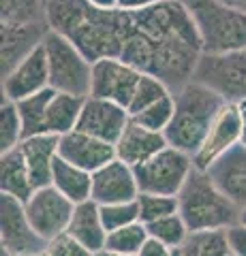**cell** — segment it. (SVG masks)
<instances>
[{"label": "cell", "mask_w": 246, "mask_h": 256, "mask_svg": "<svg viewBox=\"0 0 246 256\" xmlns=\"http://www.w3.org/2000/svg\"><path fill=\"white\" fill-rule=\"evenodd\" d=\"M101 207V205H99ZM101 218L105 224L107 233L118 230L122 226H129V224L139 222V207L137 201L131 203H116V205H103L101 207Z\"/></svg>", "instance_id": "cell-34"}, {"label": "cell", "mask_w": 246, "mask_h": 256, "mask_svg": "<svg viewBox=\"0 0 246 256\" xmlns=\"http://www.w3.org/2000/svg\"><path fill=\"white\" fill-rule=\"evenodd\" d=\"M205 173L220 188V192L242 210L246 205V146L240 143L231 148Z\"/></svg>", "instance_id": "cell-19"}, {"label": "cell", "mask_w": 246, "mask_h": 256, "mask_svg": "<svg viewBox=\"0 0 246 256\" xmlns=\"http://www.w3.org/2000/svg\"><path fill=\"white\" fill-rule=\"evenodd\" d=\"M24 210H26L28 220L39 237L50 242V239L67 233L75 205L67 196H62L54 186H45L37 188L28 196V201L24 203Z\"/></svg>", "instance_id": "cell-10"}, {"label": "cell", "mask_w": 246, "mask_h": 256, "mask_svg": "<svg viewBox=\"0 0 246 256\" xmlns=\"http://www.w3.org/2000/svg\"><path fill=\"white\" fill-rule=\"evenodd\" d=\"M58 146H60V137L47 132L26 137L18 146L24 160H26L35 188L52 186V171H54V162L58 158Z\"/></svg>", "instance_id": "cell-20"}, {"label": "cell", "mask_w": 246, "mask_h": 256, "mask_svg": "<svg viewBox=\"0 0 246 256\" xmlns=\"http://www.w3.org/2000/svg\"><path fill=\"white\" fill-rule=\"evenodd\" d=\"M171 254V248H167L165 244L156 242V239L148 237L146 244L141 246V250L137 252V256H169Z\"/></svg>", "instance_id": "cell-37"}, {"label": "cell", "mask_w": 246, "mask_h": 256, "mask_svg": "<svg viewBox=\"0 0 246 256\" xmlns=\"http://www.w3.org/2000/svg\"><path fill=\"white\" fill-rule=\"evenodd\" d=\"M146 228H148L150 237L165 244L167 248H171V250H176V248H180L184 244L188 233H190L186 222L182 220L180 214H171V216H165L161 220H154V222L146 224Z\"/></svg>", "instance_id": "cell-29"}, {"label": "cell", "mask_w": 246, "mask_h": 256, "mask_svg": "<svg viewBox=\"0 0 246 256\" xmlns=\"http://www.w3.org/2000/svg\"><path fill=\"white\" fill-rule=\"evenodd\" d=\"M92 256H122V254H114V252H107V250H101L97 254H92Z\"/></svg>", "instance_id": "cell-42"}, {"label": "cell", "mask_w": 246, "mask_h": 256, "mask_svg": "<svg viewBox=\"0 0 246 256\" xmlns=\"http://www.w3.org/2000/svg\"><path fill=\"white\" fill-rule=\"evenodd\" d=\"M47 88H50V70H47V56L41 43L3 77V98L20 102Z\"/></svg>", "instance_id": "cell-14"}, {"label": "cell", "mask_w": 246, "mask_h": 256, "mask_svg": "<svg viewBox=\"0 0 246 256\" xmlns=\"http://www.w3.org/2000/svg\"><path fill=\"white\" fill-rule=\"evenodd\" d=\"M52 186L73 205L86 203L92 198V173L79 169L58 156L52 171Z\"/></svg>", "instance_id": "cell-24"}, {"label": "cell", "mask_w": 246, "mask_h": 256, "mask_svg": "<svg viewBox=\"0 0 246 256\" xmlns=\"http://www.w3.org/2000/svg\"><path fill=\"white\" fill-rule=\"evenodd\" d=\"M24 139V126L18 111V102L3 98L0 105V154L15 150Z\"/></svg>", "instance_id": "cell-30"}, {"label": "cell", "mask_w": 246, "mask_h": 256, "mask_svg": "<svg viewBox=\"0 0 246 256\" xmlns=\"http://www.w3.org/2000/svg\"><path fill=\"white\" fill-rule=\"evenodd\" d=\"M84 100H86L84 96L54 90V96L45 114V132L56 134V137H65V134L73 132L77 128L79 116H82Z\"/></svg>", "instance_id": "cell-23"}, {"label": "cell", "mask_w": 246, "mask_h": 256, "mask_svg": "<svg viewBox=\"0 0 246 256\" xmlns=\"http://www.w3.org/2000/svg\"><path fill=\"white\" fill-rule=\"evenodd\" d=\"M173 100H176V111L169 128L165 130V139L171 148L195 156L212 122L227 102L216 92L197 82H188L184 88L173 92Z\"/></svg>", "instance_id": "cell-3"}, {"label": "cell", "mask_w": 246, "mask_h": 256, "mask_svg": "<svg viewBox=\"0 0 246 256\" xmlns=\"http://www.w3.org/2000/svg\"><path fill=\"white\" fill-rule=\"evenodd\" d=\"M139 186L135 169L122 160H112L97 173H92V201L97 205H116L137 201Z\"/></svg>", "instance_id": "cell-15"}, {"label": "cell", "mask_w": 246, "mask_h": 256, "mask_svg": "<svg viewBox=\"0 0 246 256\" xmlns=\"http://www.w3.org/2000/svg\"><path fill=\"white\" fill-rule=\"evenodd\" d=\"M193 82L210 88L225 102L246 100V50L229 54H201Z\"/></svg>", "instance_id": "cell-8"}, {"label": "cell", "mask_w": 246, "mask_h": 256, "mask_svg": "<svg viewBox=\"0 0 246 256\" xmlns=\"http://www.w3.org/2000/svg\"><path fill=\"white\" fill-rule=\"evenodd\" d=\"M67 233L77 239L90 254H97L101 250H105V242H107V228L103 224L101 218V207L90 198L86 203L75 205L73 218L69 222Z\"/></svg>", "instance_id": "cell-21"}, {"label": "cell", "mask_w": 246, "mask_h": 256, "mask_svg": "<svg viewBox=\"0 0 246 256\" xmlns=\"http://www.w3.org/2000/svg\"><path fill=\"white\" fill-rule=\"evenodd\" d=\"M45 254L47 256H92L86 248L73 239L69 233H62L58 237H54L47 242L45 246Z\"/></svg>", "instance_id": "cell-35"}, {"label": "cell", "mask_w": 246, "mask_h": 256, "mask_svg": "<svg viewBox=\"0 0 246 256\" xmlns=\"http://www.w3.org/2000/svg\"><path fill=\"white\" fill-rule=\"evenodd\" d=\"M43 50L47 56L52 90L84 96V98L90 96L92 62L67 36H62L54 30H47L43 38Z\"/></svg>", "instance_id": "cell-6"}, {"label": "cell", "mask_w": 246, "mask_h": 256, "mask_svg": "<svg viewBox=\"0 0 246 256\" xmlns=\"http://www.w3.org/2000/svg\"><path fill=\"white\" fill-rule=\"evenodd\" d=\"M182 256H231L225 230H190L180 246Z\"/></svg>", "instance_id": "cell-25"}, {"label": "cell", "mask_w": 246, "mask_h": 256, "mask_svg": "<svg viewBox=\"0 0 246 256\" xmlns=\"http://www.w3.org/2000/svg\"><path fill=\"white\" fill-rule=\"evenodd\" d=\"M169 256H182V254H180V248H176V250H171V254H169Z\"/></svg>", "instance_id": "cell-44"}, {"label": "cell", "mask_w": 246, "mask_h": 256, "mask_svg": "<svg viewBox=\"0 0 246 256\" xmlns=\"http://www.w3.org/2000/svg\"><path fill=\"white\" fill-rule=\"evenodd\" d=\"M156 2H158V0H118V9L135 13V11L148 9V6H152V4H156Z\"/></svg>", "instance_id": "cell-38"}, {"label": "cell", "mask_w": 246, "mask_h": 256, "mask_svg": "<svg viewBox=\"0 0 246 256\" xmlns=\"http://www.w3.org/2000/svg\"><path fill=\"white\" fill-rule=\"evenodd\" d=\"M178 214L188 230H227L240 222V207L225 196L212 178L195 169L178 194Z\"/></svg>", "instance_id": "cell-4"}, {"label": "cell", "mask_w": 246, "mask_h": 256, "mask_svg": "<svg viewBox=\"0 0 246 256\" xmlns=\"http://www.w3.org/2000/svg\"><path fill=\"white\" fill-rule=\"evenodd\" d=\"M137 207H139V222L150 224L154 220L165 218V216L178 214V196H165V194H148V192H139Z\"/></svg>", "instance_id": "cell-33"}, {"label": "cell", "mask_w": 246, "mask_h": 256, "mask_svg": "<svg viewBox=\"0 0 246 256\" xmlns=\"http://www.w3.org/2000/svg\"><path fill=\"white\" fill-rule=\"evenodd\" d=\"M97 9H118V0H88Z\"/></svg>", "instance_id": "cell-40"}, {"label": "cell", "mask_w": 246, "mask_h": 256, "mask_svg": "<svg viewBox=\"0 0 246 256\" xmlns=\"http://www.w3.org/2000/svg\"><path fill=\"white\" fill-rule=\"evenodd\" d=\"M220 2L231 4V6H235V9H242V11H246V0H220Z\"/></svg>", "instance_id": "cell-41"}, {"label": "cell", "mask_w": 246, "mask_h": 256, "mask_svg": "<svg viewBox=\"0 0 246 256\" xmlns=\"http://www.w3.org/2000/svg\"><path fill=\"white\" fill-rule=\"evenodd\" d=\"M240 222H242V224H246V205L240 210Z\"/></svg>", "instance_id": "cell-43"}, {"label": "cell", "mask_w": 246, "mask_h": 256, "mask_svg": "<svg viewBox=\"0 0 246 256\" xmlns=\"http://www.w3.org/2000/svg\"><path fill=\"white\" fill-rule=\"evenodd\" d=\"M50 30L67 36L90 62L122 58L131 34V13L97 9L88 0H45Z\"/></svg>", "instance_id": "cell-2"}, {"label": "cell", "mask_w": 246, "mask_h": 256, "mask_svg": "<svg viewBox=\"0 0 246 256\" xmlns=\"http://www.w3.org/2000/svg\"><path fill=\"white\" fill-rule=\"evenodd\" d=\"M141 75L144 73H139L137 68L131 66L129 62H124L122 58H105L92 62L90 96L116 102V105L129 111L135 88H137Z\"/></svg>", "instance_id": "cell-11"}, {"label": "cell", "mask_w": 246, "mask_h": 256, "mask_svg": "<svg viewBox=\"0 0 246 256\" xmlns=\"http://www.w3.org/2000/svg\"><path fill=\"white\" fill-rule=\"evenodd\" d=\"M47 30V22L0 24V75L5 77L28 54H33L43 43Z\"/></svg>", "instance_id": "cell-16"}, {"label": "cell", "mask_w": 246, "mask_h": 256, "mask_svg": "<svg viewBox=\"0 0 246 256\" xmlns=\"http://www.w3.org/2000/svg\"><path fill=\"white\" fill-rule=\"evenodd\" d=\"M167 146L169 143L163 132L150 130V128L137 124L133 118H131V122L126 124L120 139L114 143L116 158L126 164H131L133 169L139 166L141 162H146V160H150L152 156H156L158 152L165 150Z\"/></svg>", "instance_id": "cell-18"}, {"label": "cell", "mask_w": 246, "mask_h": 256, "mask_svg": "<svg viewBox=\"0 0 246 256\" xmlns=\"http://www.w3.org/2000/svg\"><path fill=\"white\" fill-rule=\"evenodd\" d=\"M45 22V0H0V24Z\"/></svg>", "instance_id": "cell-28"}, {"label": "cell", "mask_w": 246, "mask_h": 256, "mask_svg": "<svg viewBox=\"0 0 246 256\" xmlns=\"http://www.w3.org/2000/svg\"><path fill=\"white\" fill-rule=\"evenodd\" d=\"M237 114H240V130H242V146H246V100L237 102Z\"/></svg>", "instance_id": "cell-39"}, {"label": "cell", "mask_w": 246, "mask_h": 256, "mask_svg": "<svg viewBox=\"0 0 246 256\" xmlns=\"http://www.w3.org/2000/svg\"><path fill=\"white\" fill-rule=\"evenodd\" d=\"M193 15L203 54L246 50V11L220 0H182Z\"/></svg>", "instance_id": "cell-5"}, {"label": "cell", "mask_w": 246, "mask_h": 256, "mask_svg": "<svg viewBox=\"0 0 246 256\" xmlns=\"http://www.w3.org/2000/svg\"><path fill=\"white\" fill-rule=\"evenodd\" d=\"M242 143V130H240V114H237V105L227 102L223 111L216 116V120L212 122L208 134L201 143V148L197 150V154L193 156L195 160V169L208 171L216 160L227 154L231 148Z\"/></svg>", "instance_id": "cell-12"}, {"label": "cell", "mask_w": 246, "mask_h": 256, "mask_svg": "<svg viewBox=\"0 0 246 256\" xmlns=\"http://www.w3.org/2000/svg\"><path fill=\"white\" fill-rule=\"evenodd\" d=\"M173 111H176V100H173V94H167L165 98H161L154 105L146 107L144 111H139V114L131 116L135 122L150 128V130L154 132H163L169 128L171 120H173Z\"/></svg>", "instance_id": "cell-31"}, {"label": "cell", "mask_w": 246, "mask_h": 256, "mask_svg": "<svg viewBox=\"0 0 246 256\" xmlns=\"http://www.w3.org/2000/svg\"><path fill=\"white\" fill-rule=\"evenodd\" d=\"M35 190L37 188L28 173L26 160H24L20 148L3 152L0 154V194L13 196L18 201L26 203Z\"/></svg>", "instance_id": "cell-22"}, {"label": "cell", "mask_w": 246, "mask_h": 256, "mask_svg": "<svg viewBox=\"0 0 246 256\" xmlns=\"http://www.w3.org/2000/svg\"><path fill=\"white\" fill-rule=\"evenodd\" d=\"M203 54L193 15L182 0H158L131 13V34L122 60L178 92L188 82Z\"/></svg>", "instance_id": "cell-1"}, {"label": "cell", "mask_w": 246, "mask_h": 256, "mask_svg": "<svg viewBox=\"0 0 246 256\" xmlns=\"http://www.w3.org/2000/svg\"><path fill=\"white\" fill-rule=\"evenodd\" d=\"M225 233L231 256H246V224L237 222L233 226H229Z\"/></svg>", "instance_id": "cell-36"}, {"label": "cell", "mask_w": 246, "mask_h": 256, "mask_svg": "<svg viewBox=\"0 0 246 256\" xmlns=\"http://www.w3.org/2000/svg\"><path fill=\"white\" fill-rule=\"evenodd\" d=\"M52 96H54V90L47 88V90L33 94L18 102V111L24 126V139L35 137V134H45V114Z\"/></svg>", "instance_id": "cell-26"}, {"label": "cell", "mask_w": 246, "mask_h": 256, "mask_svg": "<svg viewBox=\"0 0 246 256\" xmlns=\"http://www.w3.org/2000/svg\"><path fill=\"white\" fill-rule=\"evenodd\" d=\"M193 171H195L193 156L178 148L167 146L156 156L141 162L139 166H135V178H137L139 192L178 196Z\"/></svg>", "instance_id": "cell-7"}, {"label": "cell", "mask_w": 246, "mask_h": 256, "mask_svg": "<svg viewBox=\"0 0 246 256\" xmlns=\"http://www.w3.org/2000/svg\"><path fill=\"white\" fill-rule=\"evenodd\" d=\"M47 242L30 224L24 203L0 194V248L3 256H28L45 252Z\"/></svg>", "instance_id": "cell-9"}, {"label": "cell", "mask_w": 246, "mask_h": 256, "mask_svg": "<svg viewBox=\"0 0 246 256\" xmlns=\"http://www.w3.org/2000/svg\"><path fill=\"white\" fill-rule=\"evenodd\" d=\"M148 228L144 222H135L129 226H122L118 230L107 233V242H105V250L114 252V254H122V256H137L141 250V246L148 239Z\"/></svg>", "instance_id": "cell-27"}, {"label": "cell", "mask_w": 246, "mask_h": 256, "mask_svg": "<svg viewBox=\"0 0 246 256\" xmlns=\"http://www.w3.org/2000/svg\"><path fill=\"white\" fill-rule=\"evenodd\" d=\"M129 122H131V114L124 107L103 98H94V96H86L75 130H82L94 139L107 141L114 146L120 139V134L124 132Z\"/></svg>", "instance_id": "cell-13"}, {"label": "cell", "mask_w": 246, "mask_h": 256, "mask_svg": "<svg viewBox=\"0 0 246 256\" xmlns=\"http://www.w3.org/2000/svg\"><path fill=\"white\" fill-rule=\"evenodd\" d=\"M167 94H173L167 86H165L161 79H156L152 75H141L137 88H135V94H133V100L129 105V114L135 116L139 114V111H144L146 107L154 105V102H158L161 98H165Z\"/></svg>", "instance_id": "cell-32"}, {"label": "cell", "mask_w": 246, "mask_h": 256, "mask_svg": "<svg viewBox=\"0 0 246 256\" xmlns=\"http://www.w3.org/2000/svg\"><path fill=\"white\" fill-rule=\"evenodd\" d=\"M58 156L88 173H97L112 160H116V148L112 143L94 139L82 130H73L60 137Z\"/></svg>", "instance_id": "cell-17"}, {"label": "cell", "mask_w": 246, "mask_h": 256, "mask_svg": "<svg viewBox=\"0 0 246 256\" xmlns=\"http://www.w3.org/2000/svg\"><path fill=\"white\" fill-rule=\"evenodd\" d=\"M28 256H47L45 252H41V254H28Z\"/></svg>", "instance_id": "cell-45"}]
</instances>
